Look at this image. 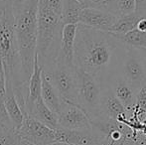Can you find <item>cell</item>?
I'll use <instances>...</instances> for the list:
<instances>
[{"label":"cell","instance_id":"e0dca14e","mask_svg":"<svg viewBox=\"0 0 146 145\" xmlns=\"http://www.w3.org/2000/svg\"><path fill=\"white\" fill-rule=\"evenodd\" d=\"M27 115H30L31 117L39 120L40 122L54 130H56L59 127L58 115L45 105L41 97H39L36 103L33 105L31 109L28 111Z\"/></svg>","mask_w":146,"mask_h":145},{"label":"cell","instance_id":"4316f807","mask_svg":"<svg viewBox=\"0 0 146 145\" xmlns=\"http://www.w3.org/2000/svg\"><path fill=\"white\" fill-rule=\"evenodd\" d=\"M48 6L55 14L62 18V10H63V0H48Z\"/></svg>","mask_w":146,"mask_h":145},{"label":"cell","instance_id":"7a4b0ae2","mask_svg":"<svg viewBox=\"0 0 146 145\" xmlns=\"http://www.w3.org/2000/svg\"><path fill=\"white\" fill-rule=\"evenodd\" d=\"M16 45L20 61V77L28 91V83L33 73L37 45L38 0H25L13 5Z\"/></svg>","mask_w":146,"mask_h":145},{"label":"cell","instance_id":"836d02e7","mask_svg":"<svg viewBox=\"0 0 146 145\" xmlns=\"http://www.w3.org/2000/svg\"><path fill=\"white\" fill-rule=\"evenodd\" d=\"M4 127H5V126H3L1 123H0V129H2V128H4Z\"/></svg>","mask_w":146,"mask_h":145},{"label":"cell","instance_id":"83f0119b","mask_svg":"<svg viewBox=\"0 0 146 145\" xmlns=\"http://www.w3.org/2000/svg\"><path fill=\"white\" fill-rule=\"evenodd\" d=\"M136 29L140 32H146V18H140L136 24Z\"/></svg>","mask_w":146,"mask_h":145},{"label":"cell","instance_id":"ba28073f","mask_svg":"<svg viewBox=\"0 0 146 145\" xmlns=\"http://www.w3.org/2000/svg\"><path fill=\"white\" fill-rule=\"evenodd\" d=\"M121 75L136 93L146 81V71L136 49L127 47Z\"/></svg>","mask_w":146,"mask_h":145},{"label":"cell","instance_id":"d4e9b609","mask_svg":"<svg viewBox=\"0 0 146 145\" xmlns=\"http://www.w3.org/2000/svg\"><path fill=\"white\" fill-rule=\"evenodd\" d=\"M0 123L7 128H13L4 105V99H0Z\"/></svg>","mask_w":146,"mask_h":145},{"label":"cell","instance_id":"d6a6232c","mask_svg":"<svg viewBox=\"0 0 146 145\" xmlns=\"http://www.w3.org/2000/svg\"><path fill=\"white\" fill-rule=\"evenodd\" d=\"M129 145H140V144H138V143H135V142H131Z\"/></svg>","mask_w":146,"mask_h":145},{"label":"cell","instance_id":"44dd1931","mask_svg":"<svg viewBox=\"0 0 146 145\" xmlns=\"http://www.w3.org/2000/svg\"><path fill=\"white\" fill-rule=\"evenodd\" d=\"M114 35L127 47L134 49L146 48V32H140L137 29H134L123 35Z\"/></svg>","mask_w":146,"mask_h":145},{"label":"cell","instance_id":"5bb4252c","mask_svg":"<svg viewBox=\"0 0 146 145\" xmlns=\"http://www.w3.org/2000/svg\"><path fill=\"white\" fill-rule=\"evenodd\" d=\"M77 27L78 25L75 24H68V25H64L63 31H62L61 46H60V52L57 61H60L68 66H75L74 52H75Z\"/></svg>","mask_w":146,"mask_h":145},{"label":"cell","instance_id":"7402d4cb","mask_svg":"<svg viewBox=\"0 0 146 145\" xmlns=\"http://www.w3.org/2000/svg\"><path fill=\"white\" fill-rule=\"evenodd\" d=\"M82 5L83 8L104 10L117 15L116 0H84Z\"/></svg>","mask_w":146,"mask_h":145},{"label":"cell","instance_id":"3957f363","mask_svg":"<svg viewBox=\"0 0 146 145\" xmlns=\"http://www.w3.org/2000/svg\"><path fill=\"white\" fill-rule=\"evenodd\" d=\"M0 62L6 81H9L20 107L25 113L27 89L20 77V61L16 45L13 5L9 0H0Z\"/></svg>","mask_w":146,"mask_h":145},{"label":"cell","instance_id":"d6986e66","mask_svg":"<svg viewBox=\"0 0 146 145\" xmlns=\"http://www.w3.org/2000/svg\"><path fill=\"white\" fill-rule=\"evenodd\" d=\"M83 9L82 3L77 0H63V10H62V22L64 25L80 23V14Z\"/></svg>","mask_w":146,"mask_h":145},{"label":"cell","instance_id":"2e32d148","mask_svg":"<svg viewBox=\"0 0 146 145\" xmlns=\"http://www.w3.org/2000/svg\"><path fill=\"white\" fill-rule=\"evenodd\" d=\"M42 72L43 69L38 62L37 55L34 59V68L33 73L30 77L29 83H28V93L27 99L25 103V115L31 109L37 99L41 97V87H42Z\"/></svg>","mask_w":146,"mask_h":145},{"label":"cell","instance_id":"6da1fadb","mask_svg":"<svg viewBox=\"0 0 146 145\" xmlns=\"http://www.w3.org/2000/svg\"><path fill=\"white\" fill-rule=\"evenodd\" d=\"M127 46L111 32H104L78 24L74 65L90 75L102 89L110 87L120 75Z\"/></svg>","mask_w":146,"mask_h":145},{"label":"cell","instance_id":"8992f818","mask_svg":"<svg viewBox=\"0 0 146 145\" xmlns=\"http://www.w3.org/2000/svg\"><path fill=\"white\" fill-rule=\"evenodd\" d=\"M46 73L61 101L78 105V77L75 66H68L57 61L52 71Z\"/></svg>","mask_w":146,"mask_h":145},{"label":"cell","instance_id":"9c48e42d","mask_svg":"<svg viewBox=\"0 0 146 145\" xmlns=\"http://www.w3.org/2000/svg\"><path fill=\"white\" fill-rule=\"evenodd\" d=\"M59 127L69 130H87L92 128V122L79 105L62 101L58 113Z\"/></svg>","mask_w":146,"mask_h":145},{"label":"cell","instance_id":"f1b7e54d","mask_svg":"<svg viewBox=\"0 0 146 145\" xmlns=\"http://www.w3.org/2000/svg\"><path fill=\"white\" fill-rule=\"evenodd\" d=\"M49 145H71L69 143H66V142H61V141H55L53 143L49 144Z\"/></svg>","mask_w":146,"mask_h":145},{"label":"cell","instance_id":"30bf717a","mask_svg":"<svg viewBox=\"0 0 146 145\" xmlns=\"http://www.w3.org/2000/svg\"><path fill=\"white\" fill-rule=\"evenodd\" d=\"M56 141L71 145H102L104 135L94 127L87 130H69L58 127L55 130Z\"/></svg>","mask_w":146,"mask_h":145},{"label":"cell","instance_id":"ffe728a7","mask_svg":"<svg viewBox=\"0 0 146 145\" xmlns=\"http://www.w3.org/2000/svg\"><path fill=\"white\" fill-rule=\"evenodd\" d=\"M140 18L135 13L128 14V15L118 16L111 28V33L116 35H123L132 30L136 29V24Z\"/></svg>","mask_w":146,"mask_h":145},{"label":"cell","instance_id":"4dcf8cb0","mask_svg":"<svg viewBox=\"0 0 146 145\" xmlns=\"http://www.w3.org/2000/svg\"><path fill=\"white\" fill-rule=\"evenodd\" d=\"M138 144H140V145H146V136H144V137H142L140 140H139Z\"/></svg>","mask_w":146,"mask_h":145},{"label":"cell","instance_id":"9a60e30c","mask_svg":"<svg viewBox=\"0 0 146 145\" xmlns=\"http://www.w3.org/2000/svg\"><path fill=\"white\" fill-rule=\"evenodd\" d=\"M4 105H5L6 111L9 116L12 127L18 130L23 123L25 114L16 99L14 91L12 89V85L9 81H6V93L5 97H4Z\"/></svg>","mask_w":146,"mask_h":145},{"label":"cell","instance_id":"603a6c76","mask_svg":"<svg viewBox=\"0 0 146 145\" xmlns=\"http://www.w3.org/2000/svg\"><path fill=\"white\" fill-rule=\"evenodd\" d=\"M22 141L21 136L14 128L0 129V145H21Z\"/></svg>","mask_w":146,"mask_h":145},{"label":"cell","instance_id":"4fadbf2b","mask_svg":"<svg viewBox=\"0 0 146 145\" xmlns=\"http://www.w3.org/2000/svg\"><path fill=\"white\" fill-rule=\"evenodd\" d=\"M110 87L114 93V95L125 107L127 113L132 111L136 103V91L127 83V81L123 77L121 73L116 75L112 79Z\"/></svg>","mask_w":146,"mask_h":145},{"label":"cell","instance_id":"f546056e","mask_svg":"<svg viewBox=\"0 0 146 145\" xmlns=\"http://www.w3.org/2000/svg\"><path fill=\"white\" fill-rule=\"evenodd\" d=\"M9 1H11L12 5H16V4L22 3V2H24L25 0H9Z\"/></svg>","mask_w":146,"mask_h":145},{"label":"cell","instance_id":"52a82bcc","mask_svg":"<svg viewBox=\"0 0 146 145\" xmlns=\"http://www.w3.org/2000/svg\"><path fill=\"white\" fill-rule=\"evenodd\" d=\"M17 131L23 141L32 145H49L56 141L54 129L27 114Z\"/></svg>","mask_w":146,"mask_h":145},{"label":"cell","instance_id":"8fae6325","mask_svg":"<svg viewBox=\"0 0 146 145\" xmlns=\"http://www.w3.org/2000/svg\"><path fill=\"white\" fill-rule=\"evenodd\" d=\"M118 16L104 10L83 8L80 14V23L88 28L104 32H110Z\"/></svg>","mask_w":146,"mask_h":145},{"label":"cell","instance_id":"7c38bea8","mask_svg":"<svg viewBox=\"0 0 146 145\" xmlns=\"http://www.w3.org/2000/svg\"><path fill=\"white\" fill-rule=\"evenodd\" d=\"M100 112L102 116L120 122L127 118V111L119 99L114 95L110 87L102 91Z\"/></svg>","mask_w":146,"mask_h":145},{"label":"cell","instance_id":"5b68a950","mask_svg":"<svg viewBox=\"0 0 146 145\" xmlns=\"http://www.w3.org/2000/svg\"><path fill=\"white\" fill-rule=\"evenodd\" d=\"M76 72L78 77V105L86 112L90 121L98 119L102 116V87L88 73L78 68H76Z\"/></svg>","mask_w":146,"mask_h":145},{"label":"cell","instance_id":"e575fe53","mask_svg":"<svg viewBox=\"0 0 146 145\" xmlns=\"http://www.w3.org/2000/svg\"><path fill=\"white\" fill-rule=\"evenodd\" d=\"M77 1H78V2H80V3H83L84 0H77Z\"/></svg>","mask_w":146,"mask_h":145},{"label":"cell","instance_id":"277c9868","mask_svg":"<svg viewBox=\"0 0 146 145\" xmlns=\"http://www.w3.org/2000/svg\"><path fill=\"white\" fill-rule=\"evenodd\" d=\"M48 0H38L36 55L45 73H50L59 56L62 31V18L48 6Z\"/></svg>","mask_w":146,"mask_h":145},{"label":"cell","instance_id":"ac0fdd59","mask_svg":"<svg viewBox=\"0 0 146 145\" xmlns=\"http://www.w3.org/2000/svg\"><path fill=\"white\" fill-rule=\"evenodd\" d=\"M41 99L49 109L58 115L62 105V101L58 95V91H56L54 85L51 83L48 75L45 72H42Z\"/></svg>","mask_w":146,"mask_h":145},{"label":"cell","instance_id":"484cf974","mask_svg":"<svg viewBox=\"0 0 146 145\" xmlns=\"http://www.w3.org/2000/svg\"><path fill=\"white\" fill-rule=\"evenodd\" d=\"M135 11L134 13L139 18H146V0H134Z\"/></svg>","mask_w":146,"mask_h":145},{"label":"cell","instance_id":"1f68e13d","mask_svg":"<svg viewBox=\"0 0 146 145\" xmlns=\"http://www.w3.org/2000/svg\"><path fill=\"white\" fill-rule=\"evenodd\" d=\"M21 145H32V144L28 143V142H25V141H22V144Z\"/></svg>","mask_w":146,"mask_h":145},{"label":"cell","instance_id":"cb8c5ba5","mask_svg":"<svg viewBox=\"0 0 146 145\" xmlns=\"http://www.w3.org/2000/svg\"><path fill=\"white\" fill-rule=\"evenodd\" d=\"M117 15L123 16L132 14L135 11L134 0H116Z\"/></svg>","mask_w":146,"mask_h":145}]
</instances>
